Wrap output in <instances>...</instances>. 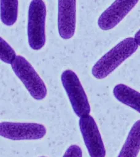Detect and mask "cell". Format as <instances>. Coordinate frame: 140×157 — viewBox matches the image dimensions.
<instances>
[{"label":"cell","mask_w":140,"mask_h":157,"mask_svg":"<svg viewBox=\"0 0 140 157\" xmlns=\"http://www.w3.org/2000/svg\"><path fill=\"white\" fill-rule=\"evenodd\" d=\"M45 134V127L39 123L3 121L0 124L1 136L14 140L39 139Z\"/></svg>","instance_id":"obj_5"},{"label":"cell","mask_w":140,"mask_h":157,"mask_svg":"<svg viewBox=\"0 0 140 157\" xmlns=\"http://www.w3.org/2000/svg\"><path fill=\"white\" fill-rule=\"evenodd\" d=\"M1 41V60L6 63L11 64L15 59L16 53L10 45L2 37L0 39Z\"/></svg>","instance_id":"obj_12"},{"label":"cell","mask_w":140,"mask_h":157,"mask_svg":"<svg viewBox=\"0 0 140 157\" xmlns=\"http://www.w3.org/2000/svg\"><path fill=\"white\" fill-rule=\"evenodd\" d=\"M139 0H115L99 16V27L109 30L118 25L136 6Z\"/></svg>","instance_id":"obj_7"},{"label":"cell","mask_w":140,"mask_h":157,"mask_svg":"<svg viewBox=\"0 0 140 157\" xmlns=\"http://www.w3.org/2000/svg\"><path fill=\"white\" fill-rule=\"evenodd\" d=\"M61 80L76 115L80 118L89 115L90 104L76 74L72 70H66L61 74Z\"/></svg>","instance_id":"obj_4"},{"label":"cell","mask_w":140,"mask_h":157,"mask_svg":"<svg viewBox=\"0 0 140 157\" xmlns=\"http://www.w3.org/2000/svg\"><path fill=\"white\" fill-rule=\"evenodd\" d=\"M115 98L120 102L140 113V93L130 86L120 83L113 89Z\"/></svg>","instance_id":"obj_10"},{"label":"cell","mask_w":140,"mask_h":157,"mask_svg":"<svg viewBox=\"0 0 140 157\" xmlns=\"http://www.w3.org/2000/svg\"><path fill=\"white\" fill-rule=\"evenodd\" d=\"M18 0H1V20L6 26L13 25L18 17Z\"/></svg>","instance_id":"obj_11"},{"label":"cell","mask_w":140,"mask_h":157,"mask_svg":"<svg viewBox=\"0 0 140 157\" xmlns=\"http://www.w3.org/2000/svg\"><path fill=\"white\" fill-rule=\"evenodd\" d=\"M76 0H58V29L60 37L71 38L75 33Z\"/></svg>","instance_id":"obj_8"},{"label":"cell","mask_w":140,"mask_h":157,"mask_svg":"<svg viewBox=\"0 0 140 157\" xmlns=\"http://www.w3.org/2000/svg\"><path fill=\"white\" fill-rule=\"evenodd\" d=\"M80 130L90 157H105L106 150L94 118L90 115L80 117Z\"/></svg>","instance_id":"obj_6"},{"label":"cell","mask_w":140,"mask_h":157,"mask_svg":"<svg viewBox=\"0 0 140 157\" xmlns=\"http://www.w3.org/2000/svg\"><path fill=\"white\" fill-rule=\"evenodd\" d=\"M138 44L133 37H127L105 53L93 66L91 73L98 79L109 75L138 49Z\"/></svg>","instance_id":"obj_1"},{"label":"cell","mask_w":140,"mask_h":157,"mask_svg":"<svg viewBox=\"0 0 140 157\" xmlns=\"http://www.w3.org/2000/svg\"><path fill=\"white\" fill-rule=\"evenodd\" d=\"M46 6L42 0H32L28 9L27 34L30 47L38 50L45 43Z\"/></svg>","instance_id":"obj_2"},{"label":"cell","mask_w":140,"mask_h":157,"mask_svg":"<svg viewBox=\"0 0 140 157\" xmlns=\"http://www.w3.org/2000/svg\"><path fill=\"white\" fill-rule=\"evenodd\" d=\"M63 157H82V150L78 145H72L66 150Z\"/></svg>","instance_id":"obj_13"},{"label":"cell","mask_w":140,"mask_h":157,"mask_svg":"<svg viewBox=\"0 0 140 157\" xmlns=\"http://www.w3.org/2000/svg\"><path fill=\"white\" fill-rule=\"evenodd\" d=\"M134 38L137 44H138V45H140V29L136 33Z\"/></svg>","instance_id":"obj_14"},{"label":"cell","mask_w":140,"mask_h":157,"mask_svg":"<svg viewBox=\"0 0 140 157\" xmlns=\"http://www.w3.org/2000/svg\"><path fill=\"white\" fill-rule=\"evenodd\" d=\"M10 64L15 75L34 99L42 100L46 96L47 88L44 82L23 56H17Z\"/></svg>","instance_id":"obj_3"},{"label":"cell","mask_w":140,"mask_h":157,"mask_svg":"<svg viewBox=\"0 0 140 157\" xmlns=\"http://www.w3.org/2000/svg\"><path fill=\"white\" fill-rule=\"evenodd\" d=\"M140 150V120L129 131L126 139L117 157H137Z\"/></svg>","instance_id":"obj_9"},{"label":"cell","mask_w":140,"mask_h":157,"mask_svg":"<svg viewBox=\"0 0 140 157\" xmlns=\"http://www.w3.org/2000/svg\"><path fill=\"white\" fill-rule=\"evenodd\" d=\"M41 157H45V156H41Z\"/></svg>","instance_id":"obj_15"}]
</instances>
